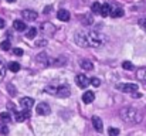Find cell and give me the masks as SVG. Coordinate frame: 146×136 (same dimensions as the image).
<instances>
[{
  "instance_id": "cell-1",
  "label": "cell",
  "mask_w": 146,
  "mask_h": 136,
  "mask_svg": "<svg viewBox=\"0 0 146 136\" xmlns=\"http://www.w3.org/2000/svg\"><path fill=\"white\" fill-rule=\"evenodd\" d=\"M106 37L105 34L99 33V31H78L75 34V43L80 47H95L99 48L105 44Z\"/></svg>"
},
{
  "instance_id": "cell-2",
  "label": "cell",
  "mask_w": 146,
  "mask_h": 136,
  "mask_svg": "<svg viewBox=\"0 0 146 136\" xmlns=\"http://www.w3.org/2000/svg\"><path fill=\"white\" fill-rule=\"evenodd\" d=\"M119 116L123 122L126 123H139L142 121V115L138 109L132 108V106H125L119 111Z\"/></svg>"
},
{
  "instance_id": "cell-3",
  "label": "cell",
  "mask_w": 146,
  "mask_h": 136,
  "mask_svg": "<svg viewBox=\"0 0 146 136\" xmlns=\"http://www.w3.org/2000/svg\"><path fill=\"white\" fill-rule=\"evenodd\" d=\"M46 92L54 95V96L65 98V96H70L71 88H70L67 84H57V82H52V84H50V85L46 87Z\"/></svg>"
},
{
  "instance_id": "cell-4",
  "label": "cell",
  "mask_w": 146,
  "mask_h": 136,
  "mask_svg": "<svg viewBox=\"0 0 146 136\" xmlns=\"http://www.w3.org/2000/svg\"><path fill=\"white\" fill-rule=\"evenodd\" d=\"M116 90L122 91V92H125V94H135L136 91L139 90V85L138 84H118L116 85Z\"/></svg>"
},
{
  "instance_id": "cell-5",
  "label": "cell",
  "mask_w": 146,
  "mask_h": 136,
  "mask_svg": "<svg viewBox=\"0 0 146 136\" xmlns=\"http://www.w3.org/2000/svg\"><path fill=\"white\" fill-rule=\"evenodd\" d=\"M40 31L44 34V36H48V37H51L55 31H57V27L52 24V23H43L41 24V27H40Z\"/></svg>"
},
{
  "instance_id": "cell-6",
  "label": "cell",
  "mask_w": 146,
  "mask_h": 136,
  "mask_svg": "<svg viewBox=\"0 0 146 136\" xmlns=\"http://www.w3.org/2000/svg\"><path fill=\"white\" fill-rule=\"evenodd\" d=\"M75 84L80 87V88H87L90 84H91V78H88L87 75L84 74H78L75 77Z\"/></svg>"
},
{
  "instance_id": "cell-7",
  "label": "cell",
  "mask_w": 146,
  "mask_h": 136,
  "mask_svg": "<svg viewBox=\"0 0 146 136\" xmlns=\"http://www.w3.org/2000/svg\"><path fill=\"white\" fill-rule=\"evenodd\" d=\"M36 111H37V113H38V115H41V116H46V115H48L50 112H51L50 105L48 103H46V102H40V103L37 105Z\"/></svg>"
},
{
  "instance_id": "cell-8",
  "label": "cell",
  "mask_w": 146,
  "mask_h": 136,
  "mask_svg": "<svg viewBox=\"0 0 146 136\" xmlns=\"http://www.w3.org/2000/svg\"><path fill=\"white\" fill-rule=\"evenodd\" d=\"M21 16H23V19L26 20V21H34V20H37V11H34V10H23L21 11Z\"/></svg>"
},
{
  "instance_id": "cell-9",
  "label": "cell",
  "mask_w": 146,
  "mask_h": 136,
  "mask_svg": "<svg viewBox=\"0 0 146 136\" xmlns=\"http://www.w3.org/2000/svg\"><path fill=\"white\" fill-rule=\"evenodd\" d=\"M20 105L23 106L24 111H30V109L34 106V99H33V98H29V96L21 98V99H20Z\"/></svg>"
},
{
  "instance_id": "cell-10",
  "label": "cell",
  "mask_w": 146,
  "mask_h": 136,
  "mask_svg": "<svg viewBox=\"0 0 146 136\" xmlns=\"http://www.w3.org/2000/svg\"><path fill=\"white\" fill-rule=\"evenodd\" d=\"M29 116H30L29 111H20V112H14V119H16L17 122H23V121L29 119Z\"/></svg>"
},
{
  "instance_id": "cell-11",
  "label": "cell",
  "mask_w": 146,
  "mask_h": 136,
  "mask_svg": "<svg viewBox=\"0 0 146 136\" xmlns=\"http://www.w3.org/2000/svg\"><path fill=\"white\" fill-rule=\"evenodd\" d=\"M94 99H95V95H94L92 91H85L82 94V102L84 103H91V102H94Z\"/></svg>"
},
{
  "instance_id": "cell-12",
  "label": "cell",
  "mask_w": 146,
  "mask_h": 136,
  "mask_svg": "<svg viewBox=\"0 0 146 136\" xmlns=\"http://www.w3.org/2000/svg\"><path fill=\"white\" fill-rule=\"evenodd\" d=\"M92 125H94L97 132H102L104 131V123H102V119L99 116H92Z\"/></svg>"
},
{
  "instance_id": "cell-13",
  "label": "cell",
  "mask_w": 146,
  "mask_h": 136,
  "mask_svg": "<svg viewBox=\"0 0 146 136\" xmlns=\"http://www.w3.org/2000/svg\"><path fill=\"white\" fill-rule=\"evenodd\" d=\"M125 14V11H123V9H121V7H111V17H113V19H116V17H122Z\"/></svg>"
},
{
  "instance_id": "cell-14",
  "label": "cell",
  "mask_w": 146,
  "mask_h": 136,
  "mask_svg": "<svg viewBox=\"0 0 146 136\" xmlns=\"http://www.w3.org/2000/svg\"><path fill=\"white\" fill-rule=\"evenodd\" d=\"M57 19L61 20V21H68V20H70V13H68L65 9H61V10H58V13H57Z\"/></svg>"
},
{
  "instance_id": "cell-15",
  "label": "cell",
  "mask_w": 146,
  "mask_h": 136,
  "mask_svg": "<svg viewBox=\"0 0 146 136\" xmlns=\"http://www.w3.org/2000/svg\"><path fill=\"white\" fill-rule=\"evenodd\" d=\"M136 78H138L142 84H145V85H146V67H143V68H139V70L136 71Z\"/></svg>"
},
{
  "instance_id": "cell-16",
  "label": "cell",
  "mask_w": 146,
  "mask_h": 136,
  "mask_svg": "<svg viewBox=\"0 0 146 136\" xmlns=\"http://www.w3.org/2000/svg\"><path fill=\"white\" fill-rule=\"evenodd\" d=\"M80 65H81V68H84L85 71H91V70L94 68V64H92L91 61H88V60H81V61H80Z\"/></svg>"
},
{
  "instance_id": "cell-17",
  "label": "cell",
  "mask_w": 146,
  "mask_h": 136,
  "mask_svg": "<svg viewBox=\"0 0 146 136\" xmlns=\"http://www.w3.org/2000/svg\"><path fill=\"white\" fill-rule=\"evenodd\" d=\"M13 27H14L17 31H24L27 26H26V23H24V21H21V20H16V21L13 23Z\"/></svg>"
},
{
  "instance_id": "cell-18",
  "label": "cell",
  "mask_w": 146,
  "mask_h": 136,
  "mask_svg": "<svg viewBox=\"0 0 146 136\" xmlns=\"http://www.w3.org/2000/svg\"><path fill=\"white\" fill-rule=\"evenodd\" d=\"M37 61H38V62H43V65H48L50 64V60H48V57H47L46 52L38 54V55H37Z\"/></svg>"
},
{
  "instance_id": "cell-19",
  "label": "cell",
  "mask_w": 146,
  "mask_h": 136,
  "mask_svg": "<svg viewBox=\"0 0 146 136\" xmlns=\"http://www.w3.org/2000/svg\"><path fill=\"white\" fill-rule=\"evenodd\" d=\"M109 14H111V6H109L108 3L102 4V9H101V16H102V17H106V16H109Z\"/></svg>"
},
{
  "instance_id": "cell-20",
  "label": "cell",
  "mask_w": 146,
  "mask_h": 136,
  "mask_svg": "<svg viewBox=\"0 0 146 136\" xmlns=\"http://www.w3.org/2000/svg\"><path fill=\"white\" fill-rule=\"evenodd\" d=\"M7 68H9L11 72H19V71H20V64H19V62H14V61H11V62H9Z\"/></svg>"
},
{
  "instance_id": "cell-21",
  "label": "cell",
  "mask_w": 146,
  "mask_h": 136,
  "mask_svg": "<svg viewBox=\"0 0 146 136\" xmlns=\"http://www.w3.org/2000/svg\"><path fill=\"white\" fill-rule=\"evenodd\" d=\"M0 121H1L3 123H9V122L11 121L10 113H9V112H1V113H0Z\"/></svg>"
},
{
  "instance_id": "cell-22",
  "label": "cell",
  "mask_w": 146,
  "mask_h": 136,
  "mask_svg": "<svg viewBox=\"0 0 146 136\" xmlns=\"http://www.w3.org/2000/svg\"><path fill=\"white\" fill-rule=\"evenodd\" d=\"M101 9H102V4H99L98 1H95L92 6H91V10L94 14H101Z\"/></svg>"
},
{
  "instance_id": "cell-23",
  "label": "cell",
  "mask_w": 146,
  "mask_h": 136,
  "mask_svg": "<svg viewBox=\"0 0 146 136\" xmlns=\"http://www.w3.org/2000/svg\"><path fill=\"white\" fill-rule=\"evenodd\" d=\"M36 34H37V29H36V27H31V29H29V31L26 33V37H27V38H34Z\"/></svg>"
},
{
  "instance_id": "cell-24",
  "label": "cell",
  "mask_w": 146,
  "mask_h": 136,
  "mask_svg": "<svg viewBox=\"0 0 146 136\" xmlns=\"http://www.w3.org/2000/svg\"><path fill=\"white\" fill-rule=\"evenodd\" d=\"M122 68L126 70V71H132V70H133V64H132L131 61H123V62H122Z\"/></svg>"
},
{
  "instance_id": "cell-25",
  "label": "cell",
  "mask_w": 146,
  "mask_h": 136,
  "mask_svg": "<svg viewBox=\"0 0 146 136\" xmlns=\"http://www.w3.org/2000/svg\"><path fill=\"white\" fill-rule=\"evenodd\" d=\"M10 41L9 40H6V41H1V44H0V48L3 50V51H7V50H10Z\"/></svg>"
},
{
  "instance_id": "cell-26",
  "label": "cell",
  "mask_w": 146,
  "mask_h": 136,
  "mask_svg": "<svg viewBox=\"0 0 146 136\" xmlns=\"http://www.w3.org/2000/svg\"><path fill=\"white\" fill-rule=\"evenodd\" d=\"M108 135L109 136H118L119 135V129H118V128H109V129H108Z\"/></svg>"
},
{
  "instance_id": "cell-27",
  "label": "cell",
  "mask_w": 146,
  "mask_h": 136,
  "mask_svg": "<svg viewBox=\"0 0 146 136\" xmlns=\"http://www.w3.org/2000/svg\"><path fill=\"white\" fill-rule=\"evenodd\" d=\"M0 133H3V135H7L9 133V128L3 123V125H0Z\"/></svg>"
},
{
  "instance_id": "cell-28",
  "label": "cell",
  "mask_w": 146,
  "mask_h": 136,
  "mask_svg": "<svg viewBox=\"0 0 146 136\" xmlns=\"http://www.w3.org/2000/svg\"><path fill=\"white\" fill-rule=\"evenodd\" d=\"M91 85H94V87H99V85H101V81H99L98 78L94 77V78H91Z\"/></svg>"
},
{
  "instance_id": "cell-29",
  "label": "cell",
  "mask_w": 146,
  "mask_h": 136,
  "mask_svg": "<svg viewBox=\"0 0 146 136\" xmlns=\"http://www.w3.org/2000/svg\"><path fill=\"white\" fill-rule=\"evenodd\" d=\"M139 26L146 31V19H141V20H139Z\"/></svg>"
},
{
  "instance_id": "cell-30",
  "label": "cell",
  "mask_w": 146,
  "mask_h": 136,
  "mask_svg": "<svg viewBox=\"0 0 146 136\" xmlns=\"http://www.w3.org/2000/svg\"><path fill=\"white\" fill-rule=\"evenodd\" d=\"M4 75H6V68L4 67H0V81L4 78Z\"/></svg>"
},
{
  "instance_id": "cell-31",
  "label": "cell",
  "mask_w": 146,
  "mask_h": 136,
  "mask_svg": "<svg viewBox=\"0 0 146 136\" xmlns=\"http://www.w3.org/2000/svg\"><path fill=\"white\" fill-rule=\"evenodd\" d=\"M14 54L16 55H23V50L21 48H14Z\"/></svg>"
},
{
  "instance_id": "cell-32",
  "label": "cell",
  "mask_w": 146,
  "mask_h": 136,
  "mask_svg": "<svg viewBox=\"0 0 146 136\" xmlns=\"http://www.w3.org/2000/svg\"><path fill=\"white\" fill-rule=\"evenodd\" d=\"M44 44H46V41H37V44H36V45H38V47H43Z\"/></svg>"
},
{
  "instance_id": "cell-33",
  "label": "cell",
  "mask_w": 146,
  "mask_h": 136,
  "mask_svg": "<svg viewBox=\"0 0 146 136\" xmlns=\"http://www.w3.org/2000/svg\"><path fill=\"white\" fill-rule=\"evenodd\" d=\"M51 9H52L51 6H50V7H46V9H44V13H46V14H47V13H50V10H51Z\"/></svg>"
},
{
  "instance_id": "cell-34",
  "label": "cell",
  "mask_w": 146,
  "mask_h": 136,
  "mask_svg": "<svg viewBox=\"0 0 146 136\" xmlns=\"http://www.w3.org/2000/svg\"><path fill=\"white\" fill-rule=\"evenodd\" d=\"M3 27H4V20L0 19V29H3Z\"/></svg>"
},
{
  "instance_id": "cell-35",
  "label": "cell",
  "mask_w": 146,
  "mask_h": 136,
  "mask_svg": "<svg viewBox=\"0 0 146 136\" xmlns=\"http://www.w3.org/2000/svg\"><path fill=\"white\" fill-rule=\"evenodd\" d=\"M6 1H9V3H13V1H16V0H6Z\"/></svg>"
}]
</instances>
